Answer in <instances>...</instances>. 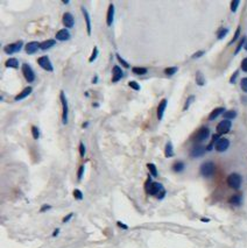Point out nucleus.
Instances as JSON below:
<instances>
[{
  "label": "nucleus",
  "mask_w": 247,
  "mask_h": 248,
  "mask_svg": "<svg viewBox=\"0 0 247 248\" xmlns=\"http://www.w3.org/2000/svg\"><path fill=\"white\" fill-rule=\"evenodd\" d=\"M84 170H85V165H81L79 169H78V173H77V178H78V180H82L83 175H84Z\"/></svg>",
  "instance_id": "nucleus-40"
},
{
  "label": "nucleus",
  "mask_w": 247,
  "mask_h": 248,
  "mask_svg": "<svg viewBox=\"0 0 247 248\" xmlns=\"http://www.w3.org/2000/svg\"><path fill=\"white\" fill-rule=\"evenodd\" d=\"M244 48H245V50H247V38H246V42H245V45H244Z\"/></svg>",
  "instance_id": "nucleus-54"
},
{
  "label": "nucleus",
  "mask_w": 247,
  "mask_h": 248,
  "mask_svg": "<svg viewBox=\"0 0 247 248\" xmlns=\"http://www.w3.org/2000/svg\"><path fill=\"white\" fill-rule=\"evenodd\" d=\"M199 173H201V175H202L203 177L210 178V177H212V176L215 175V173H216V164H215L212 161H206V162H204V163L201 165Z\"/></svg>",
  "instance_id": "nucleus-2"
},
{
  "label": "nucleus",
  "mask_w": 247,
  "mask_h": 248,
  "mask_svg": "<svg viewBox=\"0 0 247 248\" xmlns=\"http://www.w3.org/2000/svg\"><path fill=\"white\" fill-rule=\"evenodd\" d=\"M23 47V41H16L14 43H11V45H5L4 48V51L7 54V55H12V54H15V53H20L21 49Z\"/></svg>",
  "instance_id": "nucleus-6"
},
{
  "label": "nucleus",
  "mask_w": 247,
  "mask_h": 248,
  "mask_svg": "<svg viewBox=\"0 0 247 248\" xmlns=\"http://www.w3.org/2000/svg\"><path fill=\"white\" fill-rule=\"evenodd\" d=\"M232 122L230 120H223L217 125V133L218 134H226L231 131Z\"/></svg>",
  "instance_id": "nucleus-9"
},
{
  "label": "nucleus",
  "mask_w": 247,
  "mask_h": 248,
  "mask_svg": "<svg viewBox=\"0 0 247 248\" xmlns=\"http://www.w3.org/2000/svg\"><path fill=\"white\" fill-rule=\"evenodd\" d=\"M81 9H82V13H83V15H84V20H85V22H86V29H88V34H89V35H91V31H92V27H91L90 14H89L88 9H86L85 7H81Z\"/></svg>",
  "instance_id": "nucleus-19"
},
{
  "label": "nucleus",
  "mask_w": 247,
  "mask_h": 248,
  "mask_svg": "<svg viewBox=\"0 0 247 248\" xmlns=\"http://www.w3.org/2000/svg\"><path fill=\"white\" fill-rule=\"evenodd\" d=\"M74 197H75L76 200H82L84 196H83V192L79 189H75V190H74Z\"/></svg>",
  "instance_id": "nucleus-35"
},
{
  "label": "nucleus",
  "mask_w": 247,
  "mask_h": 248,
  "mask_svg": "<svg viewBox=\"0 0 247 248\" xmlns=\"http://www.w3.org/2000/svg\"><path fill=\"white\" fill-rule=\"evenodd\" d=\"M128 85H129V88H132V89L135 90V91H140V89H141V86L139 85V83L135 82V81H131V82H128Z\"/></svg>",
  "instance_id": "nucleus-37"
},
{
  "label": "nucleus",
  "mask_w": 247,
  "mask_h": 248,
  "mask_svg": "<svg viewBox=\"0 0 247 248\" xmlns=\"http://www.w3.org/2000/svg\"><path fill=\"white\" fill-rule=\"evenodd\" d=\"M246 38H245V36H244V38H242L241 40H240V42L238 43V45H237V48H235V51H234V54H235V55H237V54L239 53L240 49H241V48H242V47L245 45V42H246Z\"/></svg>",
  "instance_id": "nucleus-36"
},
{
  "label": "nucleus",
  "mask_w": 247,
  "mask_h": 248,
  "mask_svg": "<svg viewBox=\"0 0 247 248\" xmlns=\"http://www.w3.org/2000/svg\"><path fill=\"white\" fill-rule=\"evenodd\" d=\"M124 77V72L119 65H114L112 69V83H118Z\"/></svg>",
  "instance_id": "nucleus-14"
},
{
  "label": "nucleus",
  "mask_w": 247,
  "mask_h": 248,
  "mask_svg": "<svg viewBox=\"0 0 247 248\" xmlns=\"http://www.w3.org/2000/svg\"><path fill=\"white\" fill-rule=\"evenodd\" d=\"M238 75H239V71H238V70H235V71L233 72L232 77L230 78V83H231V84H234V82H235V79H237Z\"/></svg>",
  "instance_id": "nucleus-45"
},
{
  "label": "nucleus",
  "mask_w": 247,
  "mask_h": 248,
  "mask_svg": "<svg viewBox=\"0 0 247 248\" xmlns=\"http://www.w3.org/2000/svg\"><path fill=\"white\" fill-rule=\"evenodd\" d=\"M177 71H179V68H177V67H169V68H165V74L167 76L175 75V74H176Z\"/></svg>",
  "instance_id": "nucleus-31"
},
{
  "label": "nucleus",
  "mask_w": 247,
  "mask_h": 248,
  "mask_svg": "<svg viewBox=\"0 0 247 248\" xmlns=\"http://www.w3.org/2000/svg\"><path fill=\"white\" fill-rule=\"evenodd\" d=\"M117 225L119 226L120 228H122V230H128V226L126 224H124V223H121V221H117Z\"/></svg>",
  "instance_id": "nucleus-49"
},
{
  "label": "nucleus",
  "mask_w": 247,
  "mask_h": 248,
  "mask_svg": "<svg viewBox=\"0 0 247 248\" xmlns=\"http://www.w3.org/2000/svg\"><path fill=\"white\" fill-rule=\"evenodd\" d=\"M224 111H225V108L224 107H217V108H215L212 112L210 113V115H209V120L210 121H212V120H215V119H217L218 117L220 115V114H224Z\"/></svg>",
  "instance_id": "nucleus-21"
},
{
  "label": "nucleus",
  "mask_w": 247,
  "mask_h": 248,
  "mask_svg": "<svg viewBox=\"0 0 247 248\" xmlns=\"http://www.w3.org/2000/svg\"><path fill=\"white\" fill-rule=\"evenodd\" d=\"M58 234H60V228H55V231H54V233H52V236L56 238Z\"/></svg>",
  "instance_id": "nucleus-50"
},
{
  "label": "nucleus",
  "mask_w": 247,
  "mask_h": 248,
  "mask_svg": "<svg viewBox=\"0 0 247 248\" xmlns=\"http://www.w3.org/2000/svg\"><path fill=\"white\" fill-rule=\"evenodd\" d=\"M201 220H202V221H204V223H209V221H210L209 218H202Z\"/></svg>",
  "instance_id": "nucleus-52"
},
{
  "label": "nucleus",
  "mask_w": 247,
  "mask_h": 248,
  "mask_svg": "<svg viewBox=\"0 0 247 248\" xmlns=\"http://www.w3.org/2000/svg\"><path fill=\"white\" fill-rule=\"evenodd\" d=\"M71 35H70V31L67 29V28H63V29L58 30L56 33V40L57 41H61V42H64V41H68L70 40Z\"/></svg>",
  "instance_id": "nucleus-16"
},
{
  "label": "nucleus",
  "mask_w": 247,
  "mask_h": 248,
  "mask_svg": "<svg viewBox=\"0 0 247 248\" xmlns=\"http://www.w3.org/2000/svg\"><path fill=\"white\" fill-rule=\"evenodd\" d=\"M226 182H227V185L231 189H233V190H239V189L241 188V184H242V177H241L240 174L232 173L227 176Z\"/></svg>",
  "instance_id": "nucleus-3"
},
{
  "label": "nucleus",
  "mask_w": 247,
  "mask_h": 248,
  "mask_svg": "<svg viewBox=\"0 0 247 248\" xmlns=\"http://www.w3.org/2000/svg\"><path fill=\"white\" fill-rule=\"evenodd\" d=\"M98 48L97 47H93V49H92V54H91L90 58H89V62L90 63H92V62H95L96 61V58L98 57Z\"/></svg>",
  "instance_id": "nucleus-33"
},
{
  "label": "nucleus",
  "mask_w": 247,
  "mask_h": 248,
  "mask_svg": "<svg viewBox=\"0 0 247 248\" xmlns=\"http://www.w3.org/2000/svg\"><path fill=\"white\" fill-rule=\"evenodd\" d=\"M194 100H195V96H190V97H188V99L185 100V104H184V106H183V111H187L188 108L190 107V105L194 103Z\"/></svg>",
  "instance_id": "nucleus-32"
},
{
  "label": "nucleus",
  "mask_w": 247,
  "mask_h": 248,
  "mask_svg": "<svg viewBox=\"0 0 247 248\" xmlns=\"http://www.w3.org/2000/svg\"><path fill=\"white\" fill-rule=\"evenodd\" d=\"M147 168H148V170H149L150 175H152L153 177H157L159 173H157L156 165L154 164V163H148V164H147Z\"/></svg>",
  "instance_id": "nucleus-29"
},
{
  "label": "nucleus",
  "mask_w": 247,
  "mask_h": 248,
  "mask_svg": "<svg viewBox=\"0 0 247 248\" xmlns=\"http://www.w3.org/2000/svg\"><path fill=\"white\" fill-rule=\"evenodd\" d=\"M72 217H74V213H72V212H71V213H69L68 216H65V217L63 218V220H62V221H63V224H67V223H69V221L71 220Z\"/></svg>",
  "instance_id": "nucleus-46"
},
{
  "label": "nucleus",
  "mask_w": 247,
  "mask_h": 248,
  "mask_svg": "<svg viewBox=\"0 0 247 248\" xmlns=\"http://www.w3.org/2000/svg\"><path fill=\"white\" fill-rule=\"evenodd\" d=\"M79 155L82 157L85 156V144L83 142H79Z\"/></svg>",
  "instance_id": "nucleus-43"
},
{
  "label": "nucleus",
  "mask_w": 247,
  "mask_h": 248,
  "mask_svg": "<svg viewBox=\"0 0 247 248\" xmlns=\"http://www.w3.org/2000/svg\"><path fill=\"white\" fill-rule=\"evenodd\" d=\"M167 105H168V100H167L165 98H163V99L160 101L159 106H157V119H159V120H162V119H163Z\"/></svg>",
  "instance_id": "nucleus-15"
},
{
  "label": "nucleus",
  "mask_w": 247,
  "mask_h": 248,
  "mask_svg": "<svg viewBox=\"0 0 247 248\" xmlns=\"http://www.w3.org/2000/svg\"><path fill=\"white\" fill-rule=\"evenodd\" d=\"M60 99H61V103H62V122L64 125L68 124V114H69V107H68V100H67V97L64 94L63 91H61L60 93Z\"/></svg>",
  "instance_id": "nucleus-5"
},
{
  "label": "nucleus",
  "mask_w": 247,
  "mask_h": 248,
  "mask_svg": "<svg viewBox=\"0 0 247 248\" xmlns=\"http://www.w3.org/2000/svg\"><path fill=\"white\" fill-rule=\"evenodd\" d=\"M241 70L247 72V57L241 61Z\"/></svg>",
  "instance_id": "nucleus-47"
},
{
  "label": "nucleus",
  "mask_w": 247,
  "mask_h": 248,
  "mask_svg": "<svg viewBox=\"0 0 247 248\" xmlns=\"http://www.w3.org/2000/svg\"><path fill=\"white\" fill-rule=\"evenodd\" d=\"M21 71H22L23 77L26 78V81H27L28 83H33L34 81H35V78H36V75H35L34 70H33V68L30 67L29 64H27V63H23L22 65H21Z\"/></svg>",
  "instance_id": "nucleus-4"
},
{
  "label": "nucleus",
  "mask_w": 247,
  "mask_h": 248,
  "mask_svg": "<svg viewBox=\"0 0 247 248\" xmlns=\"http://www.w3.org/2000/svg\"><path fill=\"white\" fill-rule=\"evenodd\" d=\"M38 64L43 69V70H45V71H49V72H52V71H54V67H52V62H50L48 56H41V57H38Z\"/></svg>",
  "instance_id": "nucleus-7"
},
{
  "label": "nucleus",
  "mask_w": 247,
  "mask_h": 248,
  "mask_svg": "<svg viewBox=\"0 0 247 248\" xmlns=\"http://www.w3.org/2000/svg\"><path fill=\"white\" fill-rule=\"evenodd\" d=\"M32 91H33V88L32 86H27V88H25L19 94H16L14 98L15 101H20V100H22V99H25V98H27L28 96H29L30 93H32Z\"/></svg>",
  "instance_id": "nucleus-18"
},
{
  "label": "nucleus",
  "mask_w": 247,
  "mask_h": 248,
  "mask_svg": "<svg viewBox=\"0 0 247 248\" xmlns=\"http://www.w3.org/2000/svg\"><path fill=\"white\" fill-rule=\"evenodd\" d=\"M240 30H241V28H240V26L237 28V30H235V33H234V36H233V38L231 40V42H230V45H232V43H234L237 40H238V38H239L240 35Z\"/></svg>",
  "instance_id": "nucleus-42"
},
{
  "label": "nucleus",
  "mask_w": 247,
  "mask_h": 248,
  "mask_svg": "<svg viewBox=\"0 0 247 248\" xmlns=\"http://www.w3.org/2000/svg\"><path fill=\"white\" fill-rule=\"evenodd\" d=\"M229 147H230V141H229V139H226V137H220L217 142H216V144H215L216 150L219 151V153L226 151Z\"/></svg>",
  "instance_id": "nucleus-10"
},
{
  "label": "nucleus",
  "mask_w": 247,
  "mask_h": 248,
  "mask_svg": "<svg viewBox=\"0 0 247 248\" xmlns=\"http://www.w3.org/2000/svg\"><path fill=\"white\" fill-rule=\"evenodd\" d=\"M132 72L135 74V75L142 76V75H146V74L148 72V70L146 68H141V67H134V68H132Z\"/></svg>",
  "instance_id": "nucleus-28"
},
{
  "label": "nucleus",
  "mask_w": 247,
  "mask_h": 248,
  "mask_svg": "<svg viewBox=\"0 0 247 248\" xmlns=\"http://www.w3.org/2000/svg\"><path fill=\"white\" fill-rule=\"evenodd\" d=\"M184 169H185V164H184V162H182V161H176L174 164H172V170L175 171V173H182V171H184Z\"/></svg>",
  "instance_id": "nucleus-24"
},
{
  "label": "nucleus",
  "mask_w": 247,
  "mask_h": 248,
  "mask_svg": "<svg viewBox=\"0 0 247 248\" xmlns=\"http://www.w3.org/2000/svg\"><path fill=\"white\" fill-rule=\"evenodd\" d=\"M204 54H205V51H204V50H199V51H196V53L194 54L192 56H191V58H194V60H195V58H199V57H202V56L204 55Z\"/></svg>",
  "instance_id": "nucleus-44"
},
{
  "label": "nucleus",
  "mask_w": 247,
  "mask_h": 248,
  "mask_svg": "<svg viewBox=\"0 0 247 248\" xmlns=\"http://www.w3.org/2000/svg\"><path fill=\"white\" fill-rule=\"evenodd\" d=\"M52 209V206L50 205H48V204H45V205H42L41 206V209H40V212L41 213H43V212H45V211H48V210H50Z\"/></svg>",
  "instance_id": "nucleus-48"
},
{
  "label": "nucleus",
  "mask_w": 247,
  "mask_h": 248,
  "mask_svg": "<svg viewBox=\"0 0 247 248\" xmlns=\"http://www.w3.org/2000/svg\"><path fill=\"white\" fill-rule=\"evenodd\" d=\"M32 135L34 137V140L40 139V129L36 126H32Z\"/></svg>",
  "instance_id": "nucleus-34"
},
{
  "label": "nucleus",
  "mask_w": 247,
  "mask_h": 248,
  "mask_svg": "<svg viewBox=\"0 0 247 248\" xmlns=\"http://www.w3.org/2000/svg\"><path fill=\"white\" fill-rule=\"evenodd\" d=\"M145 190H146V192H147L148 195L156 197L159 200L163 199L165 197V193H167L165 187H163L161 183H159V182H153L152 178H150V176L147 178V180H146Z\"/></svg>",
  "instance_id": "nucleus-1"
},
{
  "label": "nucleus",
  "mask_w": 247,
  "mask_h": 248,
  "mask_svg": "<svg viewBox=\"0 0 247 248\" xmlns=\"http://www.w3.org/2000/svg\"><path fill=\"white\" fill-rule=\"evenodd\" d=\"M40 45H41V43H38V41L28 42V43L26 45V47H25L26 53L28 54V55H33V54L38 53V50L40 49Z\"/></svg>",
  "instance_id": "nucleus-13"
},
{
  "label": "nucleus",
  "mask_w": 247,
  "mask_h": 248,
  "mask_svg": "<svg viewBox=\"0 0 247 248\" xmlns=\"http://www.w3.org/2000/svg\"><path fill=\"white\" fill-rule=\"evenodd\" d=\"M174 155H175V153H174L172 143V141H168V142L165 143V156L167 158H169V157H172Z\"/></svg>",
  "instance_id": "nucleus-22"
},
{
  "label": "nucleus",
  "mask_w": 247,
  "mask_h": 248,
  "mask_svg": "<svg viewBox=\"0 0 247 248\" xmlns=\"http://www.w3.org/2000/svg\"><path fill=\"white\" fill-rule=\"evenodd\" d=\"M55 45H56V41H55V40H52V38H50V40H45L43 42H41L40 49H41V50H48V49L52 48Z\"/></svg>",
  "instance_id": "nucleus-23"
},
{
  "label": "nucleus",
  "mask_w": 247,
  "mask_h": 248,
  "mask_svg": "<svg viewBox=\"0 0 247 248\" xmlns=\"http://www.w3.org/2000/svg\"><path fill=\"white\" fill-rule=\"evenodd\" d=\"M62 21H63V25L67 27V28H74L75 26V18L71 13H64L63 14V18H62Z\"/></svg>",
  "instance_id": "nucleus-12"
},
{
  "label": "nucleus",
  "mask_w": 247,
  "mask_h": 248,
  "mask_svg": "<svg viewBox=\"0 0 247 248\" xmlns=\"http://www.w3.org/2000/svg\"><path fill=\"white\" fill-rule=\"evenodd\" d=\"M196 83H197V85H199V86L205 85V78H204V75H203L201 71H197V72H196Z\"/></svg>",
  "instance_id": "nucleus-26"
},
{
  "label": "nucleus",
  "mask_w": 247,
  "mask_h": 248,
  "mask_svg": "<svg viewBox=\"0 0 247 248\" xmlns=\"http://www.w3.org/2000/svg\"><path fill=\"white\" fill-rule=\"evenodd\" d=\"M205 153H206V147L198 144V146H195V147L190 150V156L192 158H198V157L204 156Z\"/></svg>",
  "instance_id": "nucleus-11"
},
{
  "label": "nucleus",
  "mask_w": 247,
  "mask_h": 248,
  "mask_svg": "<svg viewBox=\"0 0 247 248\" xmlns=\"http://www.w3.org/2000/svg\"><path fill=\"white\" fill-rule=\"evenodd\" d=\"M62 2H63V4H64V5H68V4H69V2H70V1H69V0H67V1H62Z\"/></svg>",
  "instance_id": "nucleus-55"
},
{
  "label": "nucleus",
  "mask_w": 247,
  "mask_h": 248,
  "mask_svg": "<svg viewBox=\"0 0 247 248\" xmlns=\"http://www.w3.org/2000/svg\"><path fill=\"white\" fill-rule=\"evenodd\" d=\"M223 117H224L225 120H232V119H234L235 117H237V112L234 111V110H230V111H226V112L223 114Z\"/></svg>",
  "instance_id": "nucleus-27"
},
{
  "label": "nucleus",
  "mask_w": 247,
  "mask_h": 248,
  "mask_svg": "<svg viewBox=\"0 0 247 248\" xmlns=\"http://www.w3.org/2000/svg\"><path fill=\"white\" fill-rule=\"evenodd\" d=\"M239 5H240L239 0H233V1H231V11H232L233 13L237 12V9H238V6H239Z\"/></svg>",
  "instance_id": "nucleus-38"
},
{
  "label": "nucleus",
  "mask_w": 247,
  "mask_h": 248,
  "mask_svg": "<svg viewBox=\"0 0 247 248\" xmlns=\"http://www.w3.org/2000/svg\"><path fill=\"white\" fill-rule=\"evenodd\" d=\"M97 82H98V76H95V77H93V79H92V83H93V84H96Z\"/></svg>",
  "instance_id": "nucleus-51"
},
{
  "label": "nucleus",
  "mask_w": 247,
  "mask_h": 248,
  "mask_svg": "<svg viewBox=\"0 0 247 248\" xmlns=\"http://www.w3.org/2000/svg\"><path fill=\"white\" fill-rule=\"evenodd\" d=\"M240 86H241V90L244 91L245 93H247V77L242 78L240 81Z\"/></svg>",
  "instance_id": "nucleus-39"
},
{
  "label": "nucleus",
  "mask_w": 247,
  "mask_h": 248,
  "mask_svg": "<svg viewBox=\"0 0 247 248\" xmlns=\"http://www.w3.org/2000/svg\"><path fill=\"white\" fill-rule=\"evenodd\" d=\"M114 5L113 4H110L108 6V9H107V14H106V25L108 27H111L113 25V20H114Z\"/></svg>",
  "instance_id": "nucleus-17"
},
{
  "label": "nucleus",
  "mask_w": 247,
  "mask_h": 248,
  "mask_svg": "<svg viewBox=\"0 0 247 248\" xmlns=\"http://www.w3.org/2000/svg\"><path fill=\"white\" fill-rule=\"evenodd\" d=\"M88 125H89V122H85V124H83V127H88Z\"/></svg>",
  "instance_id": "nucleus-53"
},
{
  "label": "nucleus",
  "mask_w": 247,
  "mask_h": 248,
  "mask_svg": "<svg viewBox=\"0 0 247 248\" xmlns=\"http://www.w3.org/2000/svg\"><path fill=\"white\" fill-rule=\"evenodd\" d=\"M5 65L6 68H13V69H18L19 68V61L14 58V57H11L8 58L6 62H5Z\"/></svg>",
  "instance_id": "nucleus-25"
},
{
  "label": "nucleus",
  "mask_w": 247,
  "mask_h": 248,
  "mask_svg": "<svg viewBox=\"0 0 247 248\" xmlns=\"http://www.w3.org/2000/svg\"><path fill=\"white\" fill-rule=\"evenodd\" d=\"M229 203L233 205V206H240L242 204V195L240 193H235L233 195L230 199H229Z\"/></svg>",
  "instance_id": "nucleus-20"
},
{
  "label": "nucleus",
  "mask_w": 247,
  "mask_h": 248,
  "mask_svg": "<svg viewBox=\"0 0 247 248\" xmlns=\"http://www.w3.org/2000/svg\"><path fill=\"white\" fill-rule=\"evenodd\" d=\"M227 33H229V29H227V28H224V27H222L220 29L218 30V33H217L218 40H223V38L227 35Z\"/></svg>",
  "instance_id": "nucleus-30"
},
{
  "label": "nucleus",
  "mask_w": 247,
  "mask_h": 248,
  "mask_svg": "<svg viewBox=\"0 0 247 248\" xmlns=\"http://www.w3.org/2000/svg\"><path fill=\"white\" fill-rule=\"evenodd\" d=\"M210 136V129L208 127H202L198 129V132L195 135V141L196 142H203L206 139H209Z\"/></svg>",
  "instance_id": "nucleus-8"
},
{
  "label": "nucleus",
  "mask_w": 247,
  "mask_h": 248,
  "mask_svg": "<svg viewBox=\"0 0 247 248\" xmlns=\"http://www.w3.org/2000/svg\"><path fill=\"white\" fill-rule=\"evenodd\" d=\"M115 55H117V60L119 61L120 63H121V64H122V65H124V67H125V68H129V64H128V62H126V61L124 60V58H122V57H121V56H120L119 54H115Z\"/></svg>",
  "instance_id": "nucleus-41"
}]
</instances>
